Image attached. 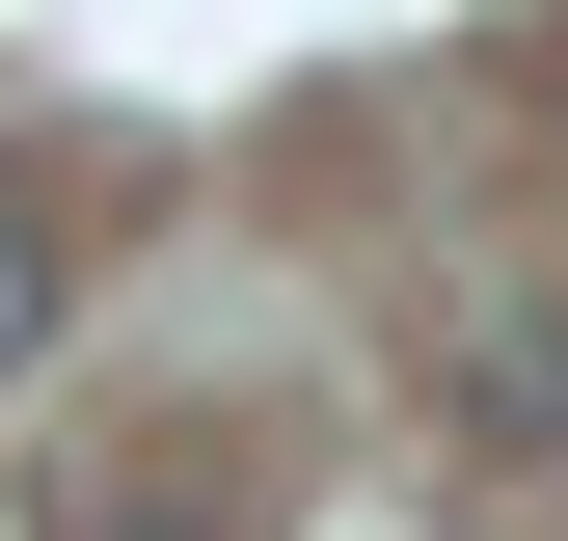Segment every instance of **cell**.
Returning <instances> with one entry per match:
<instances>
[{"mask_svg":"<svg viewBox=\"0 0 568 541\" xmlns=\"http://www.w3.org/2000/svg\"><path fill=\"white\" fill-rule=\"evenodd\" d=\"M460 433H568V325H487V353H460Z\"/></svg>","mask_w":568,"mask_h":541,"instance_id":"6da1fadb","label":"cell"},{"mask_svg":"<svg viewBox=\"0 0 568 541\" xmlns=\"http://www.w3.org/2000/svg\"><path fill=\"white\" fill-rule=\"evenodd\" d=\"M28 325H54V244H28V217H0V379H28Z\"/></svg>","mask_w":568,"mask_h":541,"instance_id":"7a4b0ae2","label":"cell"},{"mask_svg":"<svg viewBox=\"0 0 568 541\" xmlns=\"http://www.w3.org/2000/svg\"><path fill=\"white\" fill-rule=\"evenodd\" d=\"M82 541H217V514H82Z\"/></svg>","mask_w":568,"mask_h":541,"instance_id":"3957f363","label":"cell"}]
</instances>
